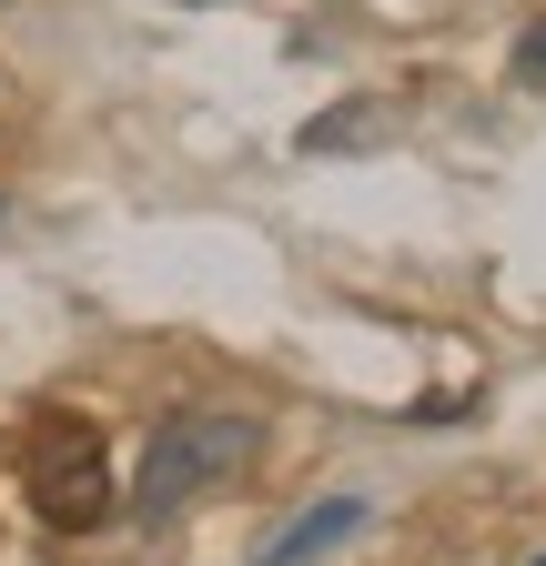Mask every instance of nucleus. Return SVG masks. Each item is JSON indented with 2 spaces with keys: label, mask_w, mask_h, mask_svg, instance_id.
Wrapping results in <instances>:
<instances>
[{
  "label": "nucleus",
  "mask_w": 546,
  "mask_h": 566,
  "mask_svg": "<svg viewBox=\"0 0 546 566\" xmlns=\"http://www.w3.org/2000/svg\"><path fill=\"white\" fill-rule=\"evenodd\" d=\"M253 455H263V415H243V405H182V415H162V424H153V446H143V475H132V516H143V526H172L192 495L233 485Z\"/></svg>",
  "instance_id": "nucleus-1"
},
{
  "label": "nucleus",
  "mask_w": 546,
  "mask_h": 566,
  "mask_svg": "<svg viewBox=\"0 0 546 566\" xmlns=\"http://www.w3.org/2000/svg\"><path fill=\"white\" fill-rule=\"evenodd\" d=\"M21 485H31L41 526H61V536L102 526L112 516V455L92 436V415H41L31 446H21Z\"/></svg>",
  "instance_id": "nucleus-2"
},
{
  "label": "nucleus",
  "mask_w": 546,
  "mask_h": 566,
  "mask_svg": "<svg viewBox=\"0 0 546 566\" xmlns=\"http://www.w3.org/2000/svg\"><path fill=\"white\" fill-rule=\"evenodd\" d=\"M526 82H546V21L526 31Z\"/></svg>",
  "instance_id": "nucleus-4"
},
{
  "label": "nucleus",
  "mask_w": 546,
  "mask_h": 566,
  "mask_svg": "<svg viewBox=\"0 0 546 566\" xmlns=\"http://www.w3.org/2000/svg\"><path fill=\"white\" fill-rule=\"evenodd\" d=\"M536 566H546V556H536Z\"/></svg>",
  "instance_id": "nucleus-5"
},
{
  "label": "nucleus",
  "mask_w": 546,
  "mask_h": 566,
  "mask_svg": "<svg viewBox=\"0 0 546 566\" xmlns=\"http://www.w3.org/2000/svg\"><path fill=\"white\" fill-rule=\"evenodd\" d=\"M355 526H365V495H314L304 516H284V526L253 546V566H304V556H334Z\"/></svg>",
  "instance_id": "nucleus-3"
}]
</instances>
